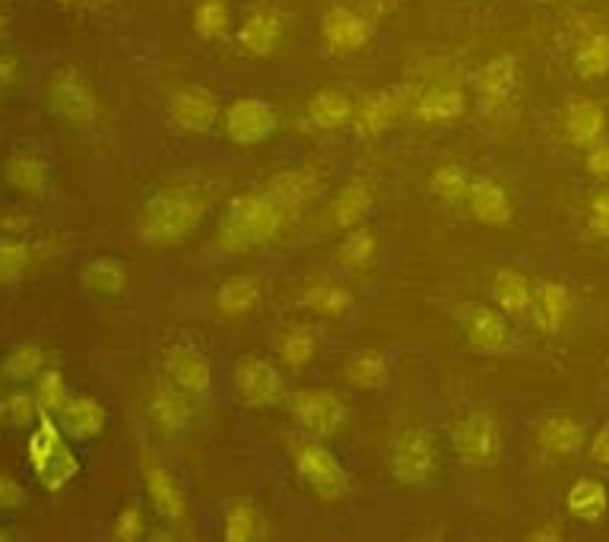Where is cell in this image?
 <instances>
[{
	"label": "cell",
	"instance_id": "1",
	"mask_svg": "<svg viewBox=\"0 0 609 542\" xmlns=\"http://www.w3.org/2000/svg\"><path fill=\"white\" fill-rule=\"evenodd\" d=\"M283 229V207L270 193H242L229 203L220 225L222 251H245L274 242Z\"/></svg>",
	"mask_w": 609,
	"mask_h": 542
},
{
	"label": "cell",
	"instance_id": "2",
	"mask_svg": "<svg viewBox=\"0 0 609 542\" xmlns=\"http://www.w3.org/2000/svg\"><path fill=\"white\" fill-rule=\"evenodd\" d=\"M200 222V203L188 190H159L143 203V235L153 244L185 242Z\"/></svg>",
	"mask_w": 609,
	"mask_h": 542
},
{
	"label": "cell",
	"instance_id": "3",
	"mask_svg": "<svg viewBox=\"0 0 609 542\" xmlns=\"http://www.w3.org/2000/svg\"><path fill=\"white\" fill-rule=\"evenodd\" d=\"M26 451L35 479L48 491H60L64 486H70L80 473V461L74 457L70 444L64 441V432L48 416H42L38 425L32 429Z\"/></svg>",
	"mask_w": 609,
	"mask_h": 542
},
{
	"label": "cell",
	"instance_id": "4",
	"mask_svg": "<svg viewBox=\"0 0 609 542\" xmlns=\"http://www.w3.org/2000/svg\"><path fill=\"white\" fill-rule=\"evenodd\" d=\"M289 457L304 486L311 488L321 501H340L350 491V476L336 454L328 451L314 438H292L289 441Z\"/></svg>",
	"mask_w": 609,
	"mask_h": 542
},
{
	"label": "cell",
	"instance_id": "5",
	"mask_svg": "<svg viewBox=\"0 0 609 542\" xmlns=\"http://www.w3.org/2000/svg\"><path fill=\"white\" fill-rule=\"evenodd\" d=\"M439 466V447L435 434L425 425H407L400 429L390 444V473L403 486H425Z\"/></svg>",
	"mask_w": 609,
	"mask_h": 542
},
{
	"label": "cell",
	"instance_id": "6",
	"mask_svg": "<svg viewBox=\"0 0 609 542\" xmlns=\"http://www.w3.org/2000/svg\"><path fill=\"white\" fill-rule=\"evenodd\" d=\"M163 380L188 403L200 407L213 390V362L197 346H168L163 353Z\"/></svg>",
	"mask_w": 609,
	"mask_h": 542
},
{
	"label": "cell",
	"instance_id": "7",
	"mask_svg": "<svg viewBox=\"0 0 609 542\" xmlns=\"http://www.w3.org/2000/svg\"><path fill=\"white\" fill-rule=\"evenodd\" d=\"M140 479H143V491H146V498H150L156 515L168 520V523H185L188 520V495H185V488L153 451L140 454Z\"/></svg>",
	"mask_w": 609,
	"mask_h": 542
},
{
	"label": "cell",
	"instance_id": "8",
	"mask_svg": "<svg viewBox=\"0 0 609 542\" xmlns=\"http://www.w3.org/2000/svg\"><path fill=\"white\" fill-rule=\"evenodd\" d=\"M292 419H296V425L304 438L324 441V438H333L343 429L346 407L331 390H302L292 400Z\"/></svg>",
	"mask_w": 609,
	"mask_h": 542
},
{
	"label": "cell",
	"instance_id": "9",
	"mask_svg": "<svg viewBox=\"0 0 609 542\" xmlns=\"http://www.w3.org/2000/svg\"><path fill=\"white\" fill-rule=\"evenodd\" d=\"M454 451L467 466H492L499 457V422L492 412H467L454 425Z\"/></svg>",
	"mask_w": 609,
	"mask_h": 542
},
{
	"label": "cell",
	"instance_id": "10",
	"mask_svg": "<svg viewBox=\"0 0 609 542\" xmlns=\"http://www.w3.org/2000/svg\"><path fill=\"white\" fill-rule=\"evenodd\" d=\"M235 390L251 407H274L286 397V380L274 362L245 355L235 365Z\"/></svg>",
	"mask_w": 609,
	"mask_h": 542
},
{
	"label": "cell",
	"instance_id": "11",
	"mask_svg": "<svg viewBox=\"0 0 609 542\" xmlns=\"http://www.w3.org/2000/svg\"><path fill=\"white\" fill-rule=\"evenodd\" d=\"M274 131H277V111L264 99H239L225 114V134L239 146L264 143Z\"/></svg>",
	"mask_w": 609,
	"mask_h": 542
},
{
	"label": "cell",
	"instance_id": "12",
	"mask_svg": "<svg viewBox=\"0 0 609 542\" xmlns=\"http://www.w3.org/2000/svg\"><path fill=\"white\" fill-rule=\"evenodd\" d=\"M55 416L57 429L67 438H74V441H92L96 434L106 429V419H109L106 407L96 397H89V394H70Z\"/></svg>",
	"mask_w": 609,
	"mask_h": 542
},
{
	"label": "cell",
	"instance_id": "13",
	"mask_svg": "<svg viewBox=\"0 0 609 542\" xmlns=\"http://www.w3.org/2000/svg\"><path fill=\"white\" fill-rule=\"evenodd\" d=\"M533 324L540 327L546 336H558L565 330V321L572 314V292L568 286L543 279L533 286V305H530Z\"/></svg>",
	"mask_w": 609,
	"mask_h": 542
},
{
	"label": "cell",
	"instance_id": "14",
	"mask_svg": "<svg viewBox=\"0 0 609 542\" xmlns=\"http://www.w3.org/2000/svg\"><path fill=\"white\" fill-rule=\"evenodd\" d=\"M220 114V106L213 99V92L200 89V86H188V89H178L175 99H171V121L188 131V134H203L213 128Z\"/></svg>",
	"mask_w": 609,
	"mask_h": 542
},
{
	"label": "cell",
	"instance_id": "15",
	"mask_svg": "<svg viewBox=\"0 0 609 542\" xmlns=\"http://www.w3.org/2000/svg\"><path fill=\"white\" fill-rule=\"evenodd\" d=\"M267 515L254 498H235L222 515V542H264Z\"/></svg>",
	"mask_w": 609,
	"mask_h": 542
},
{
	"label": "cell",
	"instance_id": "16",
	"mask_svg": "<svg viewBox=\"0 0 609 542\" xmlns=\"http://www.w3.org/2000/svg\"><path fill=\"white\" fill-rule=\"evenodd\" d=\"M536 438H540V447L550 454V457H575L584 447V429L582 422L568 412H553L540 422L536 429Z\"/></svg>",
	"mask_w": 609,
	"mask_h": 542
},
{
	"label": "cell",
	"instance_id": "17",
	"mask_svg": "<svg viewBox=\"0 0 609 542\" xmlns=\"http://www.w3.org/2000/svg\"><path fill=\"white\" fill-rule=\"evenodd\" d=\"M321 35H324V42H328V48H331L333 55H353L368 42V23L362 16H356L353 10L336 7L331 13H324Z\"/></svg>",
	"mask_w": 609,
	"mask_h": 542
},
{
	"label": "cell",
	"instance_id": "18",
	"mask_svg": "<svg viewBox=\"0 0 609 542\" xmlns=\"http://www.w3.org/2000/svg\"><path fill=\"white\" fill-rule=\"evenodd\" d=\"M467 340L473 350L483 353H501L508 346V321L499 308L489 305H473L467 311Z\"/></svg>",
	"mask_w": 609,
	"mask_h": 542
},
{
	"label": "cell",
	"instance_id": "19",
	"mask_svg": "<svg viewBox=\"0 0 609 542\" xmlns=\"http://www.w3.org/2000/svg\"><path fill=\"white\" fill-rule=\"evenodd\" d=\"M565 508H568V515L578 517L584 523H597L609 511V486L597 476H582L568 488Z\"/></svg>",
	"mask_w": 609,
	"mask_h": 542
},
{
	"label": "cell",
	"instance_id": "20",
	"mask_svg": "<svg viewBox=\"0 0 609 542\" xmlns=\"http://www.w3.org/2000/svg\"><path fill=\"white\" fill-rule=\"evenodd\" d=\"M492 299L499 305V311L505 318L524 321L530 318V305H533V286L524 273L518 270H499L492 279Z\"/></svg>",
	"mask_w": 609,
	"mask_h": 542
},
{
	"label": "cell",
	"instance_id": "21",
	"mask_svg": "<svg viewBox=\"0 0 609 542\" xmlns=\"http://www.w3.org/2000/svg\"><path fill=\"white\" fill-rule=\"evenodd\" d=\"M467 200H470L473 217L479 219L483 225H505L511 219V200H508V193H505L501 185L489 181V178L473 181Z\"/></svg>",
	"mask_w": 609,
	"mask_h": 542
},
{
	"label": "cell",
	"instance_id": "22",
	"mask_svg": "<svg viewBox=\"0 0 609 542\" xmlns=\"http://www.w3.org/2000/svg\"><path fill=\"white\" fill-rule=\"evenodd\" d=\"M261 301V286L254 276H229L217 292V308H220L222 318H248L251 311L257 308Z\"/></svg>",
	"mask_w": 609,
	"mask_h": 542
},
{
	"label": "cell",
	"instance_id": "23",
	"mask_svg": "<svg viewBox=\"0 0 609 542\" xmlns=\"http://www.w3.org/2000/svg\"><path fill=\"white\" fill-rule=\"evenodd\" d=\"M604 128H607V114L597 102H575L568 109V118H565V131H568V140L578 146V150H590L600 143L604 136Z\"/></svg>",
	"mask_w": 609,
	"mask_h": 542
},
{
	"label": "cell",
	"instance_id": "24",
	"mask_svg": "<svg viewBox=\"0 0 609 542\" xmlns=\"http://www.w3.org/2000/svg\"><path fill=\"white\" fill-rule=\"evenodd\" d=\"M308 118L311 124H318L321 131L343 128L353 118V99L340 89H318L308 102Z\"/></svg>",
	"mask_w": 609,
	"mask_h": 542
},
{
	"label": "cell",
	"instance_id": "25",
	"mask_svg": "<svg viewBox=\"0 0 609 542\" xmlns=\"http://www.w3.org/2000/svg\"><path fill=\"white\" fill-rule=\"evenodd\" d=\"M302 305L308 311L321 314V318H343L350 311V292L333 286L328 279H311L308 286L302 289Z\"/></svg>",
	"mask_w": 609,
	"mask_h": 542
},
{
	"label": "cell",
	"instance_id": "26",
	"mask_svg": "<svg viewBox=\"0 0 609 542\" xmlns=\"http://www.w3.org/2000/svg\"><path fill=\"white\" fill-rule=\"evenodd\" d=\"M279 35H283V26H279V20L274 13H257V16H251L248 23L239 29L242 48L254 57L274 55Z\"/></svg>",
	"mask_w": 609,
	"mask_h": 542
},
{
	"label": "cell",
	"instance_id": "27",
	"mask_svg": "<svg viewBox=\"0 0 609 542\" xmlns=\"http://www.w3.org/2000/svg\"><path fill=\"white\" fill-rule=\"evenodd\" d=\"M368 210H372V193L362 188V185H346V188L333 197L331 203L333 222H336L340 229H350V232L359 229L362 219L368 217Z\"/></svg>",
	"mask_w": 609,
	"mask_h": 542
},
{
	"label": "cell",
	"instance_id": "28",
	"mask_svg": "<svg viewBox=\"0 0 609 542\" xmlns=\"http://www.w3.org/2000/svg\"><path fill=\"white\" fill-rule=\"evenodd\" d=\"M84 286L96 296H121L128 286V270L111 257H99L84 270Z\"/></svg>",
	"mask_w": 609,
	"mask_h": 542
},
{
	"label": "cell",
	"instance_id": "29",
	"mask_svg": "<svg viewBox=\"0 0 609 542\" xmlns=\"http://www.w3.org/2000/svg\"><path fill=\"white\" fill-rule=\"evenodd\" d=\"M467 111V99L457 89H432L419 99V118L422 121H454Z\"/></svg>",
	"mask_w": 609,
	"mask_h": 542
},
{
	"label": "cell",
	"instance_id": "30",
	"mask_svg": "<svg viewBox=\"0 0 609 542\" xmlns=\"http://www.w3.org/2000/svg\"><path fill=\"white\" fill-rule=\"evenodd\" d=\"M511 89H514V57L511 55L492 57V60L483 67L479 92H483L489 102H501Z\"/></svg>",
	"mask_w": 609,
	"mask_h": 542
},
{
	"label": "cell",
	"instance_id": "31",
	"mask_svg": "<svg viewBox=\"0 0 609 542\" xmlns=\"http://www.w3.org/2000/svg\"><path fill=\"white\" fill-rule=\"evenodd\" d=\"M346 378L359 390H375L388 378V362L378 353H356L346 365Z\"/></svg>",
	"mask_w": 609,
	"mask_h": 542
},
{
	"label": "cell",
	"instance_id": "32",
	"mask_svg": "<svg viewBox=\"0 0 609 542\" xmlns=\"http://www.w3.org/2000/svg\"><path fill=\"white\" fill-rule=\"evenodd\" d=\"M279 358L286 368L292 372H302L304 365L314 358V333L304 330V327H292L286 330V336L279 340Z\"/></svg>",
	"mask_w": 609,
	"mask_h": 542
},
{
	"label": "cell",
	"instance_id": "33",
	"mask_svg": "<svg viewBox=\"0 0 609 542\" xmlns=\"http://www.w3.org/2000/svg\"><path fill=\"white\" fill-rule=\"evenodd\" d=\"M372 261H375V232L359 225L346 235V242L340 247V264L346 270H365Z\"/></svg>",
	"mask_w": 609,
	"mask_h": 542
},
{
	"label": "cell",
	"instance_id": "34",
	"mask_svg": "<svg viewBox=\"0 0 609 542\" xmlns=\"http://www.w3.org/2000/svg\"><path fill=\"white\" fill-rule=\"evenodd\" d=\"M575 67H578V74L587 77V80L609 74V35H590V38H584L578 55H575Z\"/></svg>",
	"mask_w": 609,
	"mask_h": 542
},
{
	"label": "cell",
	"instance_id": "35",
	"mask_svg": "<svg viewBox=\"0 0 609 542\" xmlns=\"http://www.w3.org/2000/svg\"><path fill=\"white\" fill-rule=\"evenodd\" d=\"M42 365H45V350L38 343H26V346H20V350L7 355L3 375L10 380H29L42 372Z\"/></svg>",
	"mask_w": 609,
	"mask_h": 542
},
{
	"label": "cell",
	"instance_id": "36",
	"mask_svg": "<svg viewBox=\"0 0 609 542\" xmlns=\"http://www.w3.org/2000/svg\"><path fill=\"white\" fill-rule=\"evenodd\" d=\"M432 190L447 203H457L470 193V175L461 165H442L432 175Z\"/></svg>",
	"mask_w": 609,
	"mask_h": 542
},
{
	"label": "cell",
	"instance_id": "37",
	"mask_svg": "<svg viewBox=\"0 0 609 542\" xmlns=\"http://www.w3.org/2000/svg\"><path fill=\"white\" fill-rule=\"evenodd\" d=\"M229 26V7L225 0H203L195 13V29L200 38H220Z\"/></svg>",
	"mask_w": 609,
	"mask_h": 542
},
{
	"label": "cell",
	"instance_id": "38",
	"mask_svg": "<svg viewBox=\"0 0 609 542\" xmlns=\"http://www.w3.org/2000/svg\"><path fill=\"white\" fill-rule=\"evenodd\" d=\"M394 114H397L394 96H390V92H375V96H368L365 106H362V124H365L372 134H381L385 128H390Z\"/></svg>",
	"mask_w": 609,
	"mask_h": 542
},
{
	"label": "cell",
	"instance_id": "39",
	"mask_svg": "<svg viewBox=\"0 0 609 542\" xmlns=\"http://www.w3.org/2000/svg\"><path fill=\"white\" fill-rule=\"evenodd\" d=\"M146 517L140 508H124L121 515L111 520L109 542H143L146 540Z\"/></svg>",
	"mask_w": 609,
	"mask_h": 542
},
{
	"label": "cell",
	"instance_id": "40",
	"mask_svg": "<svg viewBox=\"0 0 609 542\" xmlns=\"http://www.w3.org/2000/svg\"><path fill=\"white\" fill-rule=\"evenodd\" d=\"M7 178L16 190H26V193H35L45 185V165L38 159H13L10 168H7Z\"/></svg>",
	"mask_w": 609,
	"mask_h": 542
},
{
	"label": "cell",
	"instance_id": "41",
	"mask_svg": "<svg viewBox=\"0 0 609 542\" xmlns=\"http://www.w3.org/2000/svg\"><path fill=\"white\" fill-rule=\"evenodd\" d=\"M67 397H70V394H67V387H64L60 372H45V375L38 378V387H35V403H38V409H42V416L57 412Z\"/></svg>",
	"mask_w": 609,
	"mask_h": 542
},
{
	"label": "cell",
	"instance_id": "42",
	"mask_svg": "<svg viewBox=\"0 0 609 542\" xmlns=\"http://www.w3.org/2000/svg\"><path fill=\"white\" fill-rule=\"evenodd\" d=\"M29 264L26 244L7 242L0 244V283H16Z\"/></svg>",
	"mask_w": 609,
	"mask_h": 542
},
{
	"label": "cell",
	"instance_id": "43",
	"mask_svg": "<svg viewBox=\"0 0 609 542\" xmlns=\"http://www.w3.org/2000/svg\"><path fill=\"white\" fill-rule=\"evenodd\" d=\"M587 225H590V235H594V239H609V190H600V193L590 200Z\"/></svg>",
	"mask_w": 609,
	"mask_h": 542
},
{
	"label": "cell",
	"instance_id": "44",
	"mask_svg": "<svg viewBox=\"0 0 609 542\" xmlns=\"http://www.w3.org/2000/svg\"><path fill=\"white\" fill-rule=\"evenodd\" d=\"M26 505V488L10 476H0V511H13Z\"/></svg>",
	"mask_w": 609,
	"mask_h": 542
},
{
	"label": "cell",
	"instance_id": "45",
	"mask_svg": "<svg viewBox=\"0 0 609 542\" xmlns=\"http://www.w3.org/2000/svg\"><path fill=\"white\" fill-rule=\"evenodd\" d=\"M35 394H16L10 403H7V412H10V419L16 422V425H26L32 422V412H35Z\"/></svg>",
	"mask_w": 609,
	"mask_h": 542
},
{
	"label": "cell",
	"instance_id": "46",
	"mask_svg": "<svg viewBox=\"0 0 609 542\" xmlns=\"http://www.w3.org/2000/svg\"><path fill=\"white\" fill-rule=\"evenodd\" d=\"M587 457H590V463L609 469V422L607 425H600V432L594 434V441H590V447H587Z\"/></svg>",
	"mask_w": 609,
	"mask_h": 542
},
{
	"label": "cell",
	"instance_id": "47",
	"mask_svg": "<svg viewBox=\"0 0 609 542\" xmlns=\"http://www.w3.org/2000/svg\"><path fill=\"white\" fill-rule=\"evenodd\" d=\"M587 168L597 175V178H609V143L600 140L597 146H590V156H587Z\"/></svg>",
	"mask_w": 609,
	"mask_h": 542
},
{
	"label": "cell",
	"instance_id": "48",
	"mask_svg": "<svg viewBox=\"0 0 609 542\" xmlns=\"http://www.w3.org/2000/svg\"><path fill=\"white\" fill-rule=\"evenodd\" d=\"M143 542H178V537H175L171 530H163V527H159V530H150Z\"/></svg>",
	"mask_w": 609,
	"mask_h": 542
},
{
	"label": "cell",
	"instance_id": "49",
	"mask_svg": "<svg viewBox=\"0 0 609 542\" xmlns=\"http://www.w3.org/2000/svg\"><path fill=\"white\" fill-rule=\"evenodd\" d=\"M527 542H565V540H562L558 533H553V530H536V533H533Z\"/></svg>",
	"mask_w": 609,
	"mask_h": 542
},
{
	"label": "cell",
	"instance_id": "50",
	"mask_svg": "<svg viewBox=\"0 0 609 542\" xmlns=\"http://www.w3.org/2000/svg\"><path fill=\"white\" fill-rule=\"evenodd\" d=\"M0 542H16V533L7 530V527H0Z\"/></svg>",
	"mask_w": 609,
	"mask_h": 542
},
{
	"label": "cell",
	"instance_id": "51",
	"mask_svg": "<svg viewBox=\"0 0 609 542\" xmlns=\"http://www.w3.org/2000/svg\"><path fill=\"white\" fill-rule=\"evenodd\" d=\"M3 416H10V412H7V403L0 400V425H3Z\"/></svg>",
	"mask_w": 609,
	"mask_h": 542
},
{
	"label": "cell",
	"instance_id": "52",
	"mask_svg": "<svg viewBox=\"0 0 609 542\" xmlns=\"http://www.w3.org/2000/svg\"><path fill=\"white\" fill-rule=\"evenodd\" d=\"M419 542H439V540H419Z\"/></svg>",
	"mask_w": 609,
	"mask_h": 542
}]
</instances>
